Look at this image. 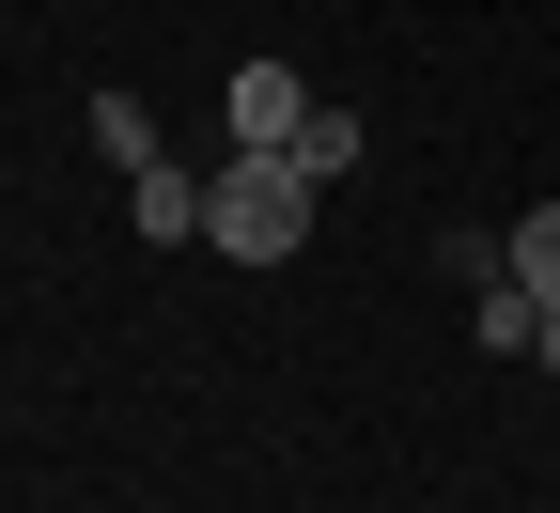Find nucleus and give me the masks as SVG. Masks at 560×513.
Masks as SVG:
<instances>
[{
	"label": "nucleus",
	"instance_id": "obj_3",
	"mask_svg": "<svg viewBox=\"0 0 560 513\" xmlns=\"http://www.w3.org/2000/svg\"><path fill=\"white\" fill-rule=\"evenodd\" d=\"M125 234H140V249H187V234H202V172H172V156L125 172Z\"/></svg>",
	"mask_w": 560,
	"mask_h": 513
},
{
	"label": "nucleus",
	"instance_id": "obj_2",
	"mask_svg": "<svg viewBox=\"0 0 560 513\" xmlns=\"http://www.w3.org/2000/svg\"><path fill=\"white\" fill-rule=\"evenodd\" d=\"M296 125H312V79H296V62H234V94H219V156H296Z\"/></svg>",
	"mask_w": 560,
	"mask_h": 513
},
{
	"label": "nucleus",
	"instance_id": "obj_5",
	"mask_svg": "<svg viewBox=\"0 0 560 513\" xmlns=\"http://www.w3.org/2000/svg\"><path fill=\"white\" fill-rule=\"evenodd\" d=\"M499 265H514V280H529V296L560 312V202H529V218H514V234H499Z\"/></svg>",
	"mask_w": 560,
	"mask_h": 513
},
{
	"label": "nucleus",
	"instance_id": "obj_8",
	"mask_svg": "<svg viewBox=\"0 0 560 513\" xmlns=\"http://www.w3.org/2000/svg\"><path fill=\"white\" fill-rule=\"evenodd\" d=\"M529 358H545V374H560V312H545V342H529Z\"/></svg>",
	"mask_w": 560,
	"mask_h": 513
},
{
	"label": "nucleus",
	"instance_id": "obj_1",
	"mask_svg": "<svg viewBox=\"0 0 560 513\" xmlns=\"http://www.w3.org/2000/svg\"><path fill=\"white\" fill-rule=\"evenodd\" d=\"M312 172L296 156H219V172H202V234H219V265H296L312 249Z\"/></svg>",
	"mask_w": 560,
	"mask_h": 513
},
{
	"label": "nucleus",
	"instance_id": "obj_7",
	"mask_svg": "<svg viewBox=\"0 0 560 513\" xmlns=\"http://www.w3.org/2000/svg\"><path fill=\"white\" fill-rule=\"evenodd\" d=\"M296 172H312V187H342V172H359V125L312 109V125H296Z\"/></svg>",
	"mask_w": 560,
	"mask_h": 513
},
{
	"label": "nucleus",
	"instance_id": "obj_4",
	"mask_svg": "<svg viewBox=\"0 0 560 513\" xmlns=\"http://www.w3.org/2000/svg\"><path fill=\"white\" fill-rule=\"evenodd\" d=\"M467 342H499V358H529V342H545V296H529L514 265H482V280H467Z\"/></svg>",
	"mask_w": 560,
	"mask_h": 513
},
{
	"label": "nucleus",
	"instance_id": "obj_6",
	"mask_svg": "<svg viewBox=\"0 0 560 513\" xmlns=\"http://www.w3.org/2000/svg\"><path fill=\"white\" fill-rule=\"evenodd\" d=\"M94 156L109 172H156V109H140V94H94Z\"/></svg>",
	"mask_w": 560,
	"mask_h": 513
}]
</instances>
